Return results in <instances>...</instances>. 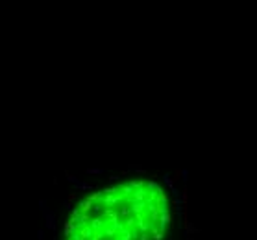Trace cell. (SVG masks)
<instances>
[{
  "mask_svg": "<svg viewBox=\"0 0 257 240\" xmlns=\"http://www.w3.org/2000/svg\"><path fill=\"white\" fill-rule=\"evenodd\" d=\"M187 240H192V238H190V237H187Z\"/></svg>",
  "mask_w": 257,
  "mask_h": 240,
  "instance_id": "6da1fadb",
  "label": "cell"
}]
</instances>
